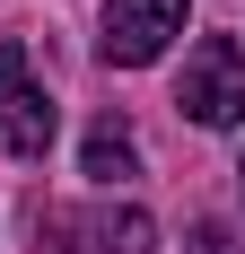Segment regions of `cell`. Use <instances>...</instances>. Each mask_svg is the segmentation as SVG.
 <instances>
[{
    "instance_id": "cell-1",
    "label": "cell",
    "mask_w": 245,
    "mask_h": 254,
    "mask_svg": "<svg viewBox=\"0 0 245 254\" xmlns=\"http://www.w3.org/2000/svg\"><path fill=\"white\" fill-rule=\"evenodd\" d=\"M175 105H184L201 131H237L245 123V44H237V35H201V44L184 53Z\"/></svg>"
},
{
    "instance_id": "cell-2",
    "label": "cell",
    "mask_w": 245,
    "mask_h": 254,
    "mask_svg": "<svg viewBox=\"0 0 245 254\" xmlns=\"http://www.w3.org/2000/svg\"><path fill=\"white\" fill-rule=\"evenodd\" d=\"M184 18H193V0H105L97 9V62L105 70H149L184 35Z\"/></svg>"
},
{
    "instance_id": "cell-3",
    "label": "cell",
    "mask_w": 245,
    "mask_h": 254,
    "mask_svg": "<svg viewBox=\"0 0 245 254\" xmlns=\"http://www.w3.org/2000/svg\"><path fill=\"white\" fill-rule=\"evenodd\" d=\"M53 131H61V114H53V97L26 79V53L0 44V149L9 158H44Z\"/></svg>"
},
{
    "instance_id": "cell-4",
    "label": "cell",
    "mask_w": 245,
    "mask_h": 254,
    "mask_svg": "<svg viewBox=\"0 0 245 254\" xmlns=\"http://www.w3.org/2000/svg\"><path fill=\"white\" fill-rule=\"evenodd\" d=\"M44 237H53L61 254H149V246H158L149 210H105V202H88V210H53Z\"/></svg>"
},
{
    "instance_id": "cell-5",
    "label": "cell",
    "mask_w": 245,
    "mask_h": 254,
    "mask_svg": "<svg viewBox=\"0 0 245 254\" xmlns=\"http://www.w3.org/2000/svg\"><path fill=\"white\" fill-rule=\"evenodd\" d=\"M79 167H88L97 184H131V176H140V140H131V123H122V114H105V123L88 131Z\"/></svg>"
},
{
    "instance_id": "cell-6",
    "label": "cell",
    "mask_w": 245,
    "mask_h": 254,
    "mask_svg": "<svg viewBox=\"0 0 245 254\" xmlns=\"http://www.w3.org/2000/svg\"><path fill=\"white\" fill-rule=\"evenodd\" d=\"M184 254H245V237L228 228V219H201V228H193V246H184Z\"/></svg>"
},
{
    "instance_id": "cell-7",
    "label": "cell",
    "mask_w": 245,
    "mask_h": 254,
    "mask_svg": "<svg viewBox=\"0 0 245 254\" xmlns=\"http://www.w3.org/2000/svg\"><path fill=\"white\" fill-rule=\"evenodd\" d=\"M237 193H245V149H237Z\"/></svg>"
}]
</instances>
